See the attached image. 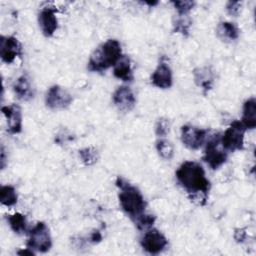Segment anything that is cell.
I'll return each instance as SVG.
<instances>
[{
	"mask_svg": "<svg viewBox=\"0 0 256 256\" xmlns=\"http://www.w3.org/2000/svg\"><path fill=\"white\" fill-rule=\"evenodd\" d=\"M122 56L121 45L116 39H109L96 48L88 61V69L93 72H102L114 66Z\"/></svg>",
	"mask_w": 256,
	"mask_h": 256,
	"instance_id": "obj_3",
	"label": "cell"
},
{
	"mask_svg": "<svg viewBox=\"0 0 256 256\" xmlns=\"http://www.w3.org/2000/svg\"><path fill=\"white\" fill-rule=\"evenodd\" d=\"M151 82L155 87L161 89H167L172 86L173 77L172 70L166 61L165 57H162L157 65L156 69L151 75Z\"/></svg>",
	"mask_w": 256,
	"mask_h": 256,
	"instance_id": "obj_11",
	"label": "cell"
},
{
	"mask_svg": "<svg viewBox=\"0 0 256 256\" xmlns=\"http://www.w3.org/2000/svg\"><path fill=\"white\" fill-rule=\"evenodd\" d=\"M242 3L240 1H229L226 4L227 12L232 16H237L240 12Z\"/></svg>",
	"mask_w": 256,
	"mask_h": 256,
	"instance_id": "obj_28",
	"label": "cell"
},
{
	"mask_svg": "<svg viewBox=\"0 0 256 256\" xmlns=\"http://www.w3.org/2000/svg\"><path fill=\"white\" fill-rule=\"evenodd\" d=\"M17 254H19V255H34L35 253L32 251V249H30V248H26L25 250H19V251H17Z\"/></svg>",
	"mask_w": 256,
	"mask_h": 256,
	"instance_id": "obj_32",
	"label": "cell"
},
{
	"mask_svg": "<svg viewBox=\"0 0 256 256\" xmlns=\"http://www.w3.org/2000/svg\"><path fill=\"white\" fill-rule=\"evenodd\" d=\"M216 33L222 41H234L238 39L240 30L235 23L224 21L219 23Z\"/></svg>",
	"mask_w": 256,
	"mask_h": 256,
	"instance_id": "obj_19",
	"label": "cell"
},
{
	"mask_svg": "<svg viewBox=\"0 0 256 256\" xmlns=\"http://www.w3.org/2000/svg\"><path fill=\"white\" fill-rule=\"evenodd\" d=\"M178 183L188 193L190 199L199 205H205L210 182L203 167L195 161H184L176 171Z\"/></svg>",
	"mask_w": 256,
	"mask_h": 256,
	"instance_id": "obj_1",
	"label": "cell"
},
{
	"mask_svg": "<svg viewBox=\"0 0 256 256\" xmlns=\"http://www.w3.org/2000/svg\"><path fill=\"white\" fill-rule=\"evenodd\" d=\"M73 101L72 95L59 85L51 86L45 96V103L51 109L67 108Z\"/></svg>",
	"mask_w": 256,
	"mask_h": 256,
	"instance_id": "obj_8",
	"label": "cell"
},
{
	"mask_svg": "<svg viewBox=\"0 0 256 256\" xmlns=\"http://www.w3.org/2000/svg\"><path fill=\"white\" fill-rule=\"evenodd\" d=\"M241 123L246 129H254L256 127V100L254 97L244 102Z\"/></svg>",
	"mask_w": 256,
	"mask_h": 256,
	"instance_id": "obj_17",
	"label": "cell"
},
{
	"mask_svg": "<svg viewBox=\"0 0 256 256\" xmlns=\"http://www.w3.org/2000/svg\"><path fill=\"white\" fill-rule=\"evenodd\" d=\"M135 223H136V226L139 228V229H146L150 226H152L155 222V216L153 215H150V214H145L143 213L142 215H140L139 217H137L135 220Z\"/></svg>",
	"mask_w": 256,
	"mask_h": 256,
	"instance_id": "obj_26",
	"label": "cell"
},
{
	"mask_svg": "<svg viewBox=\"0 0 256 256\" xmlns=\"http://www.w3.org/2000/svg\"><path fill=\"white\" fill-rule=\"evenodd\" d=\"M203 160L213 170L218 169L226 162L227 152L222 147L221 138L219 134L212 135L210 139L207 141L204 150Z\"/></svg>",
	"mask_w": 256,
	"mask_h": 256,
	"instance_id": "obj_5",
	"label": "cell"
},
{
	"mask_svg": "<svg viewBox=\"0 0 256 256\" xmlns=\"http://www.w3.org/2000/svg\"><path fill=\"white\" fill-rule=\"evenodd\" d=\"M5 151H4V147L2 146L1 147V157H0V165H1V168L4 169L5 167Z\"/></svg>",
	"mask_w": 256,
	"mask_h": 256,
	"instance_id": "obj_31",
	"label": "cell"
},
{
	"mask_svg": "<svg viewBox=\"0 0 256 256\" xmlns=\"http://www.w3.org/2000/svg\"><path fill=\"white\" fill-rule=\"evenodd\" d=\"M116 186L119 188V202L124 212L133 220L142 215L145 211L146 202L141 192L122 177L116 179Z\"/></svg>",
	"mask_w": 256,
	"mask_h": 256,
	"instance_id": "obj_2",
	"label": "cell"
},
{
	"mask_svg": "<svg viewBox=\"0 0 256 256\" xmlns=\"http://www.w3.org/2000/svg\"><path fill=\"white\" fill-rule=\"evenodd\" d=\"M26 246L32 250L45 253L50 250L52 240L49 229L44 222H38L28 231Z\"/></svg>",
	"mask_w": 256,
	"mask_h": 256,
	"instance_id": "obj_4",
	"label": "cell"
},
{
	"mask_svg": "<svg viewBox=\"0 0 256 256\" xmlns=\"http://www.w3.org/2000/svg\"><path fill=\"white\" fill-rule=\"evenodd\" d=\"M3 115L5 116L8 131L11 134H18L22 130V112L21 108L17 104H11L3 106L1 108Z\"/></svg>",
	"mask_w": 256,
	"mask_h": 256,
	"instance_id": "obj_14",
	"label": "cell"
},
{
	"mask_svg": "<svg viewBox=\"0 0 256 256\" xmlns=\"http://www.w3.org/2000/svg\"><path fill=\"white\" fill-rule=\"evenodd\" d=\"M89 239H90V241L92 243H98V242H100L102 240V234H101V232L99 230H95V231H93L90 234V238Z\"/></svg>",
	"mask_w": 256,
	"mask_h": 256,
	"instance_id": "obj_30",
	"label": "cell"
},
{
	"mask_svg": "<svg viewBox=\"0 0 256 256\" xmlns=\"http://www.w3.org/2000/svg\"><path fill=\"white\" fill-rule=\"evenodd\" d=\"M207 131L193 125H183L181 127V142L185 147L191 150L199 149L206 140Z\"/></svg>",
	"mask_w": 256,
	"mask_h": 256,
	"instance_id": "obj_7",
	"label": "cell"
},
{
	"mask_svg": "<svg viewBox=\"0 0 256 256\" xmlns=\"http://www.w3.org/2000/svg\"><path fill=\"white\" fill-rule=\"evenodd\" d=\"M79 157L84 165L90 166L98 160V152L93 147H87L79 150Z\"/></svg>",
	"mask_w": 256,
	"mask_h": 256,
	"instance_id": "obj_24",
	"label": "cell"
},
{
	"mask_svg": "<svg viewBox=\"0 0 256 256\" xmlns=\"http://www.w3.org/2000/svg\"><path fill=\"white\" fill-rule=\"evenodd\" d=\"M170 124L167 118H159L155 124V134L158 137H165L169 133Z\"/></svg>",
	"mask_w": 256,
	"mask_h": 256,
	"instance_id": "obj_25",
	"label": "cell"
},
{
	"mask_svg": "<svg viewBox=\"0 0 256 256\" xmlns=\"http://www.w3.org/2000/svg\"><path fill=\"white\" fill-rule=\"evenodd\" d=\"M13 90L17 98L23 101L30 100L33 97V90L31 83L26 75H21L13 83Z\"/></svg>",
	"mask_w": 256,
	"mask_h": 256,
	"instance_id": "obj_18",
	"label": "cell"
},
{
	"mask_svg": "<svg viewBox=\"0 0 256 256\" xmlns=\"http://www.w3.org/2000/svg\"><path fill=\"white\" fill-rule=\"evenodd\" d=\"M190 27H191V19L188 15L178 14L173 21V31L175 33H180L183 36H187L189 34Z\"/></svg>",
	"mask_w": 256,
	"mask_h": 256,
	"instance_id": "obj_22",
	"label": "cell"
},
{
	"mask_svg": "<svg viewBox=\"0 0 256 256\" xmlns=\"http://www.w3.org/2000/svg\"><path fill=\"white\" fill-rule=\"evenodd\" d=\"M113 74L116 78L125 81V82H132L134 79L133 70L131 67L130 59L126 55H122L120 59L116 62L113 69Z\"/></svg>",
	"mask_w": 256,
	"mask_h": 256,
	"instance_id": "obj_16",
	"label": "cell"
},
{
	"mask_svg": "<svg viewBox=\"0 0 256 256\" xmlns=\"http://www.w3.org/2000/svg\"><path fill=\"white\" fill-rule=\"evenodd\" d=\"M156 149L160 157H162L165 160L172 159L174 155V147L170 141H167L165 139H160L156 143Z\"/></svg>",
	"mask_w": 256,
	"mask_h": 256,
	"instance_id": "obj_23",
	"label": "cell"
},
{
	"mask_svg": "<svg viewBox=\"0 0 256 256\" xmlns=\"http://www.w3.org/2000/svg\"><path fill=\"white\" fill-rule=\"evenodd\" d=\"M7 222L10 226V228L17 234H22L24 232H26L27 230V220H26V216L16 212L14 214L11 215H7L6 217Z\"/></svg>",
	"mask_w": 256,
	"mask_h": 256,
	"instance_id": "obj_20",
	"label": "cell"
},
{
	"mask_svg": "<svg viewBox=\"0 0 256 256\" xmlns=\"http://www.w3.org/2000/svg\"><path fill=\"white\" fill-rule=\"evenodd\" d=\"M246 128L243 126L241 121L234 120L229 127L225 130L222 138V147L227 151L242 150L244 147V134Z\"/></svg>",
	"mask_w": 256,
	"mask_h": 256,
	"instance_id": "obj_6",
	"label": "cell"
},
{
	"mask_svg": "<svg viewBox=\"0 0 256 256\" xmlns=\"http://www.w3.org/2000/svg\"><path fill=\"white\" fill-rule=\"evenodd\" d=\"M193 77L195 84L203 90L204 94H206L209 90L212 89L215 75L211 67L205 66L194 69Z\"/></svg>",
	"mask_w": 256,
	"mask_h": 256,
	"instance_id": "obj_15",
	"label": "cell"
},
{
	"mask_svg": "<svg viewBox=\"0 0 256 256\" xmlns=\"http://www.w3.org/2000/svg\"><path fill=\"white\" fill-rule=\"evenodd\" d=\"M174 8L177 10L179 15H187L195 5L193 1H172Z\"/></svg>",
	"mask_w": 256,
	"mask_h": 256,
	"instance_id": "obj_27",
	"label": "cell"
},
{
	"mask_svg": "<svg viewBox=\"0 0 256 256\" xmlns=\"http://www.w3.org/2000/svg\"><path fill=\"white\" fill-rule=\"evenodd\" d=\"M112 100L115 106L120 111L124 112L131 111L136 104V98L134 96V93L127 86L118 87L112 95Z\"/></svg>",
	"mask_w": 256,
	"mask_h": 256,
	"instance_id": "obj_13",
	"label": "cell"
},
{
	"mask_svg": "<svg viewBox=\"0 0 256 256\" xmlns=\"http://www.w3.org/2000/svg\"><path fill=\"white\" fill-rule=\"evenodd\" d=\"M0 56L3 62L11 64L17 57L22 56V45L14 36L0 37Z\"/></svg>",
	"mask_w": 256,
	"mask_h": 256,
	"instance_id": "obj_9",
	"label": "cell"
},
{
	"mask_svg": "<svg viewBox=\"0 0 256 256\" xmlns=\"http://www.w3.org/2000/svg\"><path fill=\"white\" fill-rule=\"evenodd\" d=\"M57 9L55 7H44L38 14V23L42 33L46 37H51L58 28V20L56 17Z\"/></svg>",
	"mask_w": 256,
	"mask_h": 256,
	"instance_id": "obj_12",
	"label": "cell"
},
{
	"mask_svg": "<svg viewBox=\"0 0 256 256\" xmlns=\"http://www.w3.org/2000/svg\"><path fill=\"white\" fill-rule=\"evenodd\" d=\"M17 193L13 186L4 185L0 188V201L1 204L7 207H11L17 203Z\"/></svg>",
	"mask_w": 256,
	"mask_h": 256,
	"instance_id": "obj_21",
	"label": "cell"
},
{
	"mask_svg": "<svg viewBox=\"0 0 256 256\" xmlns=\"http://www.w3.org/2000/svg\"><path fill=\"white\" fill-rule=\"evenodd\" d=\"M246 237V233L244 229H236L234 232V239L237 242H242Z\"/></svg>",
	"mask_w": 256,
	"mask_h": 256,
	"instance_id": "obj_29",
	"label": "cell"
},
{
	"mask_svg": "<svg viewBox=\"0 0 256 256\" xmlns=\"http://www.w3.org/2000/svg\"><path fill=\"white\" fill-rule=\"evenodd\" d=\"M168 245L167 238L157 229H150L141 239L142 248L150 254H158Z\"/></svg>",
	"mask_w": 256,
	"mask_h": 256,
	"instance_id": "obj_10",
	"label": "cell"
}]
</instances>
